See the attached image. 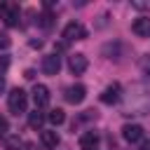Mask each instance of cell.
Masks as SVG:
<instances>
[{"label": "cell", "instance_id": "obj_1", "mask_svg": "<svg viewBox=\"0 0 150 150\" xmlns=\"http://www.w3.org/2000/svg\"><path fill=\"white\" fill-rule=\"evenodd\" d=\"M124 115H148L150 112V89L143 84H134L127 94H122Z\"/></svg>", "mask_w": 150, "mask_h": 150}, {"label": "cell", "instance_id": "obj_2", "mask_svg": "<svg viewBox=\"0 0 150 150\" xmlns=\"http://www.w3.org/2000/svg\"><path fill=\"white\" fill-rule=\"evenodd\" d=\"M7 105H9V112H14V115L26 112V105H28V96H26V91L19 89V87L12 89L9 96H7Z\"/></svg>", "mask_w": 150, "mask_h": 150}, {"label": "cell", "instance_id": "obj_3", "mask_svg": "<svg viewBox=\"0 0 150 150\" xmlns=\"http://www.w3.org/2000/svg\"><path fill=\"white\" fill-rule=\"evenodd\" d=\"M84 38H87V28H84L80 21H70V23H66V28H63V40H66V42L84 40Z\"/></svg>", "mask_w": 150, "mask_h": 150}, {"label": "cell", "instance_id": "obj_4", "mask_svg": "<svg viewBox=\"0 0 150 150\" xmlns=\"http://www.w3.org/2000/svg\"><path fill=\"white\" fill-rule=\"evenodd\" d=\"M101 101H103L105 105H112V103H117V101H122V87H120L117 82H112V84H108V87L103 89V94H101Z\"/></svg>", "mask_w": 150, "mask_h": 150}, {"label": "cell", "instance_id": "obj_5", "mask_svg": "<svg viewBox=\"0 0 150 150\" xmlns=\"http://www.w3.org/2000/svg\"><path fill=\"white\" fill-rule=\"evenodd\" d=\"M68 68H70V73L73 75H82L84 70H87V56L84 54H70L68 56Z\"/></svg>", "mask_w": 150, "mask_h": 150}, {"label": "cell", "instance_id": "obj_6", "mask_svg": "<svg viewBox=\"0 0 150 150\" xmlns=\"http://www.w3.org/2000/svg\"><path fill=\"white\" fill-rule=\"evenodd\" d=\"M61 70V59H59V54H47V56H42V73L45 75H56Z\"/></svg>", "mask_w": 150, "mask_h": 150}, {"label": "cell", "instance_id": "obj_7", "mask_svg": "<svg viewBox=\"0 0 150 150\" xmlns=\"http://www.w3.org/2000/svg\"><path fill=\"white\" fill-rule=\"evenodd\" d=\"M122 138L127 143H138L143 138V127L141 124H124L122 127Z\"/></svg>", "mask_w": 150, "mask_h": 150}, {"label": "cell", "instance_id": "obj_8", "mask_svg": "<svg viewBox=\"0 0 150 150\" xmlns=\"http://www.w3.org/2000/svg\"><path fill=\"white\" fill-rule=\"evenodd\" d=\"M84 96H87V89H84L82 84H70V87L66 89V101H68V103H73V105L82 103V101H84Z\"/></svg>", "mask_w": 150, "mask_h": 150}, {"label": "cell", "instance_id": "obj_9", "mask_svg": "<svg viewBox=\"0 0 150 150\" xmlns=\"http://www.w3.org/2000/svg\"><path fill=\"white\" fill-rule=\"evenodd\" d=\"M33 101H35V108H45L49 103V89L45 84H35L33 87Z\"/></svg>", "mask_w": 150, "mask_h": 150}, {"label": "cell", "instance_id": "obj_10", "mask_svg": "<svg viewBox=\"0 0 150 150\" xmlns=\"http://www.w3.org/2000/svg\"><path fill=\"white\" fill-rule=\"evenodd\" d=\"M131 30L141 38H150V16H141L131 23Z\"/></svg>", "mask_w": 150, "mask_h": 150}, {"label": "cell", "instance_id": "obj_11", "mask_svg": "<svg viewBox=\"0 0 150 150\" xmlns=\"http://www.w3.org/2000/svg\"><path fill=\"white\" fill-rule=\"evenodd\" d=\"M96 145H98V134L96 131H84L80 136V148L82 150H94Z\"/></svg>", "mask_w": 150, "mask_h": 150}, {"label": "cell", "instance_id": "obj_12", "mask_svg": "<svg viewBox=\"0 0 150 150\" xmlns=\"http://www.w3.org/2000/svg\"><path fill=\"white\" fill-rule=\"evenodd\" d=\"M19 16H21V9H19V5L9 2V7H7V14H5V23H7V26H19Z\"/></svg>", "mask_w": 150, "mask_h": 150}, {"label": "cell", "instance_id": "obj_13", "mask_svg": "<svg viewBox=\"0 0 150 150\" xmlns=\"http://www.w3.org/2000/svg\"><path fill=\"white\" fill-rule=\"evenodd\" d=\"M42 143H45L47 148H56V145H59V134L52 131V129L42 131Z\"/></svg>", "mask_w": 150, "mask_h": 150}, {"label": "cell", "instance_id": "obj_14", "mask_svg": "<svg viewBox=\"0 0 150 150\" xmlns=\"http://www.w3.org/2000/svg\"><path fill=\"white\" fill-rule=\"evenodd\" d=\"M28 124H30L33 129H42V124H45V115H42L40 110L30 112V115H28Z\"/></svg>", "mask_w": 150, "mask_h": 150}, {"label": "cell", "instance_id": "obj_15", "mask_svg": "<svg viewBox=\"0 0 150 150\" xmlns=\"http://www.w3.org/2000/svg\"><path fill=\"white\" fill-rule=\"evenodd\" d=\"M47 120H49L52 124H56V127H59V124H63V120H66V112H63L61 108H54V110L47 115Z\"/></svg>", "mask_w": 150, "mask_h": 150}, {"label": "cell", "instance_id": "obj_16", "mask_svg": "<svg viewBox=\"0 0 150 150\" xmlns=\"http://www.w3.org/2000/svg\"><path fill=\"white\" fill-rule=\"evenodd\" d=\"M38 23H40L42 28H52V26H54V14H52V12H42L40 19H38Z\"/></svg>", "mask_w": 150, "mask_h": 150}, {"label": "cell", "instance_id": "obj_17", "mask_svg": "<svg viewBox=\"0 0 150 150\" xmlns=\"http://www.w3.org/2000/svg\"><path fill=\"white\" fill-rule=\"evenodd\" d=\"M131 5L136 9H141V12H150V0H134Z\"/></svg>", "mask_w": 150, "mask_h": 150}, {"label": "cell", "instance_id": "obj_18", "mask_svg": "<svg viewBox=\"0 0 150 150\" xmlns=\"http://www.w3.org/2000/svg\"><path fill=\"white\" fill-rule=\"evenodd\" d=\"M141 70H143V75L150 77V54H145V56L141 59Z\"/></svg>", "mask_w": 150, "mask_h": 150}, {"label": "cell", "instance_id": "obj_19", "mask_svg": "<svg viewBox=\"0 0 150 150\" xmlns=\"http://www.w3.org/2000/svg\"><path fill=\"white\" fill-rule=\"evenodd\" d=\"M7 129H9V124H7V117H2V115H0V141L7 136Z\"/></svg>", "mask_w": 150, "mask_h": 150}, {"label": "cell", "instance_id": "obj_20", "mask_svg": "<svg viewBox=\"0 0 150 150\" xmlns=\"http://www.w3.org/2000/svg\"><path fill=\"white\" fill-rule=\"evenodd\" d=\"M12 45V40H9V35L7 33H0V49H7Z\"/></svg>", "mask_w": 150, "mask_h": 150}, {"label": "cell", "instance_id": "obj_21", "mask_svg": "<svg viewBox=\"0 0 150 150\" xmlns=\"http://www.w3.org/2000/svg\"><path fill=\"white\" fill-rule=\"evenodd\" d=\"M7 7H9V2H0V19L5 21V14H7Z\"/></svg>", "mask_w": 150, "mask_h": 150}, {"label": "cell", "instance_id": "obj_22", "mask_svg": "<svg viewBox=\"0 0 150 150\" xmlns=\"http://www.w3.org/2000/svg\"><path fill=\"white\" fill-rule=\"evenodd\" d=\"M21 148H23V150H38V145H35V143H30V141H28V143H23Z\"/></svg>", "mask_w": 150, "mask_h": 150}, {"label": "cell", "instance_id": "obj_23", "mask_svg": "<svg viewBox=\"0 0 150 150\" xmlns=\"http://www.w3.org/2000/svg\"><path fill=\"white\" fill-rule=\"evenodd\" d=\"M26 77H28V80H33V77H35V70H30V68H28V70H26Z\"/></svg>", "mask_w": 150, "mask_h": 150}, {"label": "cell", "instance_id": "obj_24", "mask_svg": "<svg viewBox=\"0 0 150 150\" xmlns=\"http://www.w3.org/2000/svg\"><path fill=\"white\" fill-rule=\"evenodd\" d=\"M2 91H5V77L0 75V94H2Z\"/></svg>", "mask_w": 150, "mask_h": 150}, {"label": "cell", "instance_id": "obj_25", "mask_svg": "<svg viewBox=\"0 0 150 150\" xmlns=\"http://www.w3.org/2000/svg\"><path fill=\"white\" fill-rule=\"evenodd\" d=\"M141 150H150V141H145V143L141 145Z\"/></svg>", "mask_w": 150, "mask_h": 150}]
</instances>
